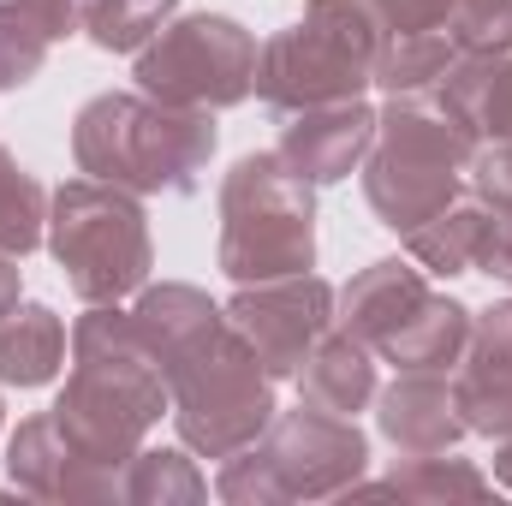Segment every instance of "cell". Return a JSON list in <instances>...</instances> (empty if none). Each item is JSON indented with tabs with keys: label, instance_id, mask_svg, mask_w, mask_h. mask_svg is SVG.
Listing matches in <instances>:
<instances>
[{
	"label": "cell",
	"instance_id": "cell-1",
	"mask_svg": "<svg viewBox=\"0 0 512 506\" xmlns=\"http://www.w3.org/2000/svg\"><path fill=\"white\" fill-rule=\"evenodd\" d=\"M131 322L161 358L167 399H173L167 417L197 459H227L262 441V429L280 411L274 376L262 370L251 340L227 322V304H215L203 286L161 280L137 292Z\"/></svg>",
	"mask_w": 512,
	"mask_h": 506
},
{
	"label": "cell",
	"instance_id": "cell-2",
	"mask_svg": "<svg viewBox=\"0 0 512 506\" xmlns=\"http://www.w3.org/2000/svg\"><path fill=\"white\" fill-rule=\"evenodd\" d=\"M167 405L173 399H167L161 358L137 334L131 310L90 304L72 322V370L54 399V417L66 423V435L90 459L126 471V459L149 441V429L167 417Z\"/></svg>",
	"mask_w": 512,
	"mask_h": 506
},
{
	"label": "cell",
	"instance_id": "cell-3",
	"mask_svg": "<svg viewBox=\"0 0 512 506\" xmlns=\"http://www.w3.org/2000/svg\"><path fill=\"white\" fill-rule=\"evenodd\" d=\"M477 155V126L465 108L435 90H405L376 108V143L364 155V197L387 233H417L465 191V167Z\"/></svg>",
	"mask_w": 512,
	"mask_h": 506
},
{
	"label": "cell",
	"instance_id": "cell-4",
	"mask_svg": "<svg viewBox=\"0 0 512 506\" xmlns=\"http://www.w3.org/2000/svg\"><path fill=\"white\" fill-rule=\"evenodd\" d=\"M221 131L209 108H167L143 90H102L72 120V161L131 197L191 191L209 167Z\"/></svg>",
	"mask_w": 512,
	"mask_h": 506
},
{
	"label": "cell",
	"instance_id": "cell-5",
	"mask_svg": "<svg viewBox=\"0 0 512 506\" xmlns=\"http://www.w3.org/2000/svg\"><path fill=\"white\" fill-rule=\"evenodd\" d=\"M215 262L227 280H286L316 268V185L286 167L280 149L239 155L221 179V245Z\"/></svg>",
	"mask_w": 512,
	"mask_h": 506
},
{
	"label": "cell",
	"instance_id": "cell-6",
	"mask_svg": "<svg viewBox=\"0 0 512 506\" xmlns=\"http://www.w3.org/2000/svg\"><path fill=\"white\" fill-rule=\"evenodd\" d=\"M42 245L60 262L78 304H120L149 286V268H155L143 197H131L108 179H90V173L48 191Z\"/></svg>",
	"mask_w": 512,
	"mask_h": 506
},
{
	"label": "cell",
	"instance_id": "cell-7",
	"mask_svg": "<svg viewBox=\"0 0 512 506\" xmlns=\"http://www.w3.org/2000/svg\"><path fill=\"white\" fill-rule=\"evenodd\" d=\"M376 18L364 0H304V18L256 48V96L274 114L352 102L376 84Z\"/></svg>",
	"mask_w": 512,
	"mask_h": 506
},
{
	"label": "cell",
	"instance_id": "cell-8",
	"mask_svg": "<svg viewBox=\"0 0 512 506\" xmlns=\"http://www.w3.org/2000/svg\"><path fill=\"white\" fill-rule=\"evenodd\" d=\"M131 78L167 108H239L256 90V36L227 12H185L137 48Z\"/></svg>",
	"mask_w": 512,
	"mask_h": 506
},
{
	"label": "cell",
	"instance_id": "cell-9",
	"mask_svg": "<svg viewBox=\"0 0 512 506\" xmlns=\"http://www.w3.org/2000/svg\"><path fill=\"white\" fill-rule=\"evenodd\" d=\"M262 453L274 459L286 501H334L370 471V435L352 417L316 411L298 399V411H274L262 429Z\"/></svg>",
	"mask_w": 512,
	"mask_h": 506
},
{
	"label": "cell",
	"instance_id": "cell-10",
	"mask_svg": "<svg viewBox=\"0 0 512 506\" xmlns=\"http://www.w3.org/2000/svg\"><path fill=\"white\" fill-rule=\"evenodd\" d=\"M227 322L251 340L262 370L274 381H292L310 346L334 328V286L322 274H286V280H256L239 286L227 304Z\"/></svg>",
	"mask_w": 512,
	"mask_h": 506
},
{
	"label": "cell",
	"instance_id": "cell-11",
	"mask_svg": "<svg viewBox=\"0 0 512 506\" xmlns=\"http://www.w3.org/2000/svg\"><path fill=\"white\" fill-rule=\"evenodd\" d=\"M6 477H12V489H24L36 501H66V506L120 501V471L102 465V459H90L66 435V423L54 417V405L36 411V417H24L12 429V441H6Z\"/></svg>",
	"mask_w": 512,
	"mask_h": 506
},
{
	"label": "cell",
	"instance_id": "cell-12",
	"mask_svg": "<svg viewBox=\"0 0 512 506\" xmlns=\"http://www.w3.org/2000/svg\"><path fill=\"white\" fill-rule=\"evenodd\" d=\"M453 399L471 435H512V298L471 310V340L459 352Z\"/></svg>",
	"mask_w": 512,
	"mask_h": 506
},
{
	"label": "cell",
	"instance_id": "cell-13",
	"mask_svg": "<svg viewBox=\"0 0 512 506\" xmlns=\"http://www.w3.org/2000/svg\"><path fill=\"white\" fill-rule=\"evenodd\" d=\"M376 143V108L364 96L352 102H322V108H304V114H286L280 126V155L292 173H304L310 185H340L364 167Z\"/></svg>",
	"mask_w": 512,
	"mask_h": 506
},
{
	"label": "cell",
	"instance_id": "cell-14",
	"mask_svg": "<svg viewBox=\"0 0 512 506\" xmlns=\"http://www.w3.org/2000/svg\"><path fill=\"white\" fill-rule=\"evenodd\" d=\"M376 429L393 453H453L471 435L447 376L429 370H399L387 387H376Z\"/></svg>",
	"mask_w": 512,
	"mask_h": 506
},
{
	"label": "cell",
	"instance_id": "cell-15",
	"mask_svg": "<svg viewBox=\"0 0 512 506\" xmlns=\"http://www.w3.org/2000/svg\"><path fill=\"white\" fill-rule=\"evenodd\" d=\"M429 298V280L411 256H376L370 268H358L340 292H334V328H346L352 340H364L370 352H382V340Z\"/></svg>",
	"mask_w": 512,
	"mask_h": 506
},
{
	"label": "cell",
	"instance_id": "cell-16",
	"mask_svg": "<svg viewBox=\"0 0 512 506\" xmlns=\"http://www.w3.org/2000/svg\"><path fill=\"white\" fill-rule=\"evenodd\" d=\"M298 399L316 405V411H334V417H358L364 405H376V352L364 340H352L346 328H328L310 358L298 364Z\"/></svg>",
	"mask_w": 512,
	"mask_h": 506
},
{
	"label": "cell",
	"instance_id": "cell-17",
	"mask_svg": "<svg viewBox=\"0 0 512 506\" xmlns=\"http://www.w3.org/2000/svg\"><path fill=\"white\" fill-rule=\"evenodd\" d=\"M465 340H471V304H459L453 292H429L393 334L382 340V364L393 370H429V376H447L453 364H459V352H465Z\"/></svg>",
	"mask_w": 512,
	"mask_h": 506
},
{
	"label": "cell",
	"instance_id": "cell-18",
	"mask_svg": "<svg viewBox=\"0 0 512 506\" xmlns=\"http://www.w3.org/2000/svg\"><path fill=\"white\" fill-rule=\"evenodd\" d=\"M66 370V322L48 304H12L0 316V381L48 387Z\"/></svg>",
	"mask_w": 512,
	"mask_h": 506
},
{
	"label": "cell",
	"instance_id": "cell-19",
	"mask_svg": "<svg viewBox=\"0 0 512 506\" xmlns=\"http://www.w3.org/2000/svg\"><path fill=\"white\" fill-rule=\"evenodd\" d=\"M352 495H399V501H489L495 483L471 465V459H453V453H399V465L387 471L382 483H352Z\"/></svg>",
	"mask_w": 512,
	"mask_h": 506
},
{
	"label": "cell",
	"instance_id": "cell-20",
	"mask_svg": "<svg viewBox=\"0 0 512 506\" xmlns=\"http://www.w3.org/2000/svg\"><path fill=\"white\" fill-rule=\"evenodd\" d=\"M483 221H489V203L465 197V203H447L435 221H423L417 233H405V251L423 274H471L477 268V245H483Z\"/></svg>",
	"mask_w": 512,
	"mask_h": 506
},
{
	"label": "cell",
	"instance_id": "cell-21",
	"mask_svg": "<svg viewBox=\"0 0 512 506\" xmlns=\"http://www.w3.org/2000/svg\"><path fill=\"white\" fill-rule=\"evenodd\" d=\"M459 60V42L447 30H411V36H382L376 42V84L387 96L405 90H435L447 66Z\"/></svg>",
	"mask_w": 512,
	"mask_h": 506
},
{
	"label": "cell",
	"instance_id": "cell-22",
	"mask_svg": "<svg viewBox=\"0 0 512 506\" xmlns=\"http://www.w3.org/2000/svg\"><path fill=\"white\" fill-rule=\"evenodd\" d=\"M209 495V483H203V471L191 465V447L179 453V447H137L126 459V471H120V501L131 506H173V501H203Z\"/></svg>",
	"mask_w": 512,
	"mask_h": 506
},
{
	"label": "cell",
	"instance_id": "cell-23",
	"mask_svg": "<svg viewBox=\"0 0 512 506\" xmlns=\"http://www.w3.org/2000/svg\"><path fill=\"white\" fill-rule=\"evenodd\" d=\"M48 233V191L30 167H18V155L0 143V251L30 256Z\"/></svg>",
	"mask_w": 512,
	"mask_h": 506
},
{
	"label": "cell",
	"instance_id": "cell-24",
	"mask_svg": "<svg viewBox=\"0 0 512 506\" xmlns=\"http://www.w3.org/2000/svg\"><path fill=\"white\" fill-rule=\"evenodd\" d=\"M179 18V0H96L84 36L102 48V54H137L161 24Z\"/></svg>",
	"mask_w": 512,
	"mask_h": 506
},
{
	"label": "cell",
	"instance_id": "cell-25",
	"mask_svg": "<svg viewBox=\"0 0 512 506\" xmlns=\"http://www.w3.org/2000/svg\"><path fill=\"white\" fill-rule=\"evenodd\" d=\"M215 495L227 506H286V483H280L274 459L262 453V441H251V447H239V453L221 459Z\"/></svg>",
	"mask_w": 512,
	"mask_h": 506
},
{
	"label": "cell",
	"instance_id": "cell-26",
	"mask_svg": "<svg viewBox=\"0 0 512 506\" xmlns=\"http://www.w3.org/2000/svg\"><path fill=\"white\" fill-rule=\"evenodd\" d=\"M447 36L459 42V54H512V0H453Z\"/></svg>",
	"mask_w": 512,
	"mask_h": 506
},
{
	"label": "cell",
	"instance_id": "cell-27",
	"mask_svg": "<svg viewBox=\"0 0 512 506\" xmlns=\"http://www.w3.org/2000/svg\"><path fill=\"white\" fill-rule=\"evenodd\" d=\"M48 60V36L30 24L18 0H0V90H24Z\"/></svg>",
	"mask_w": 512,
	"mask_h": 506
},
{
	"label": "cell",
	"instance_id": "cell-28",
	"mask_svg": "<svg viewBox=\"0 0 512 506\" xmlns=\"http://www.w3.org/2000/svg\"><path fill=\"white\" fill-rule=\"evenodd\" d=\"M382 36H411V30H447L453 0H364Z\"/></svg>",
	"mask_w": 512,
	"mask_h": 506
},
{
	"label": "cell",
	"instance_id": "cell-29",
	"mask_svg": "<svg viewBox=\"0 0 512 506\" xmlns=\"http://www.w3.org/2000/svg\"><path fill=\"white\" fill-rule=\"evenodd\" d=\"M18 6L30 12V24H36L48 42L84 36V24H90V12H96V0H18Z\"/></svg>",
	"mask_w": 512,
	"mask_h": 506
},
{
	"label": "cell",
	"instance_id": "cell-30",
	"mask_svg": "<svg viewBox=\"0 0 512 506\" xmlns=\"http://www.w3.org/2000/svg\"><path fill=\"white\" fill-rule=\"evenodd\" d=\"M477 274L512 286V215L507 209H489L483 221V245H477Z\"/></svg>",
	"mask_w": 512,
	"mask_h": 506
},
{
	"label": "cell",
	"instance_id": "cell-31",
	"mask_svg": "<svg viewBox=\"0 0 512 506\" xmlns=\"http://www.w3.org/2000/svg\"><path fill=\"white\" fill-rule=\"evenodd\" d=\"M24 256H12V251H0V316L18 304V292H24V268H18Z\"/></svg>",
	"mask_w": 512,
	"mask_h": 506
},
{
	"label": "cell",
	"instance_id": "cell-32",
	"mask_svg": "<svg viewBox=\"0 0 512 506\" xmlns=\"http://www.w3.org/2000/svg\"><path fill=\"white\" fill-rule=\"evenodd\" d=\"M495 477L512 489V435H501V441H495Z\"/></svg>",
	"mask_w": 512,
	"mask_h": 506
},
{
	"label": "cell",
	"instance_id": "cell-33",
	"mask_svg": "<svg viewBox=\"0 0 512 506\" xmlns=\"http://www.w3.org/2000/svg\"><path fill=\"white\" fill-rule=\"evenodd\" d=\"M0 417H6V405H0Z\"/></svg>",
	"mask_w": 512,
	"mask_h": 506
}]
</instances>
